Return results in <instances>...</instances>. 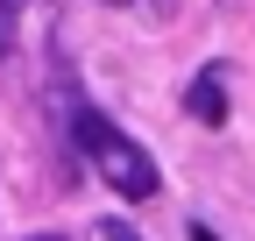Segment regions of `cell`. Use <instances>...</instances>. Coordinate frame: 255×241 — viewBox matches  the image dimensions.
<instances>
[{
	"label": "cell",
	"mask_w": 255,
	"mask_h": 241,
	"mask_svg": "<svg viewBox=\"0 0 255 241\" xmlns=\"http://www.w3.org/2000/svg\"><path fill=\"white\" fill-rule=\"evenodd\" d=\"M191 241H220V234H213V227H191Z\"/></svg>",
	"instance_id": "cell-5"
},
{
	"label": "cell",
	"mask_w": 255,
	"mask_h": 241,
	"mask_svg": "<svg viewBox=\"0 0 255 241\" xmlns=\"http://www.w3.org/2000/svg\"><path fill=\"white\" fill-rule=\"evenodd\" d=\"M28 241H71V234H28Z\"/></svg>",
	"instance_id": "cell-6"
},
{
	"label": "cell",
	"mask_w": 255,
	"mask_h": 241,
	"mask_svg": "<svg viewBox=\"0 0 255 241\" xmlns=\"http://www.w3.org/2000/svg\"><path fill=\"white\" fill-rule=\"evenodd\" d=\"M14 14H21V0H0V57H7V43H14Z\"/></svg>",
	"instance_id": "cell-3"
},
{
	"label": "cell",
	"mask_w": 255,
	"mask_h": 241,
	"mask_svg": "<svg viewBox=\"0 0 255 241\" xmlns=\"http://www.w3.org/2000/svg\"><path fill=\"white\" fill-rule=\"evenodd\" d=\"M71 135H78V149H85L92 163H100V177H107L121 199H156V185H163V177H156V156H149L142 142H128L107 114L71 107Z\"/></svg>",
	"instance_id": "cell-1"
},
{
	"label": "cell",
	"mask_w": 255,
	"mask_h": 241,
	"mask_svg": "<svg viewBox=\"0 0 255 241\" xmlns=\"http://www.w3.org/2000/svg\"><path fill=\"white\" fill-rule=\"evenodd\" d=\"M100 234H107V241H142V234H135V227H121V220H107V227H100Z\"/></svg>",
	"instance_id": "cell-4"
},
{
	"label": "cell",
	"mask_w": 255,
	"mask_h": 241,
	"mask_svg": "<svg viewBox=\"0 0 255 241\" xmlns=\"http://www.w3.org/2000/svg\"><path fill=\"white\" fill-rule=\"evenodd\" d=\"M184 114H191V120H206V128H220V120H227V85H220V71H199V78H191Z\"/></svg>",
	"instance_id": "cell-2"
}]
</instances>
